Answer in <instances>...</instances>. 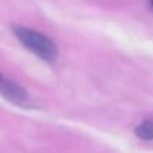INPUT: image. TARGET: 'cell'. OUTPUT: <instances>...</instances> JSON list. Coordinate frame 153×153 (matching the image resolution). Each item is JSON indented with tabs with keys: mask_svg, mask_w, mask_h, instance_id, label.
<instances>
[{
	"mask_svg": "<svg viewBox=\"0 0 153 153\" xmlns=\"http://www.w3.org/2000/svg\"><path fill=\"white\" fill-rule=\"evenodd\" d=\"M0 95L18 107H30V104H32V99H30V95L27 93V90L11 80H6L5 76L0 81Z\"/></svg>",
	"mask_w": 153,
	"mask_h": 153,
	"instance_id": "2",
	"label": "cell"
},
{
	"mask_svg": "<svg viewBox=\"0 0 153 153\" xmlns=\"http://www.w3.org/2000/svg\"><path fill=\"white\" fill-rule=\"evenodd\" d=\"M14 35L17 36V39L33 54H36L41 60L53 63L56 62L57 56H59V50L56 47V44L45 36L44 33L24 27V26H14Z\"/></svg>",
	"mask_w": 153,
	"mask_h": 153,
	"instance_id": "1",
	"label": "cell"
},
{
	"mask_svg": "<svg viewBox=\"0 0 153 153\" xmlns=\"http://www.w3.org/2000/svg\"><path fill=\"white\" fill-rule=\"evenodd\" d=\"M149 3H150V6L153 8V0H149Z\"/></svg>",
	"mask_w": 153,
	"mask_h": 153,
	"instance_id": "4",
	"label": "cell"
},
{
	"mask_svg": "<svg viewBox=\"0 0 153 153\" xmlns=\"http://www.w3.org/2000/svg\"><path fill=\"white\" fill-rule=\"evenodd\" d=\"M135 135L146 141L153 140V119H149V120H144L143 123H140L135 128Z\"/></svg>",
	"mask_w": 153,
	"mask_h": 153,
	"instance_id": "3",
	"label": "cell"
},
{
	"mask_svg": "<svg viewBox=\"0 0 153 153\" xmlns=\"http://www.w3.org/2000/svg\"><path fill=\"white\" fill-rule=\"evenodd\" d=\"M2 80H3V75H2V74H0V81H2Z\"/></svg>",
	"mask_w": 153,
	"mask_h": 153,
	"instance_id": "5",
	"label": "cell"
}]
</instances>
